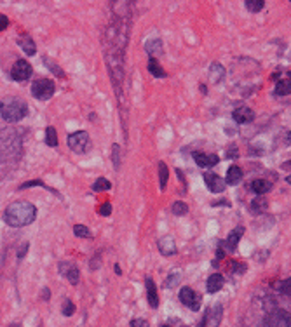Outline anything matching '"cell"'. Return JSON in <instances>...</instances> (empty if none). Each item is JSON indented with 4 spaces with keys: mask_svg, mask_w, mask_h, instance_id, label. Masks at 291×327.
<instances>
[{
    "mask_svg": "<svg viewBox=\"0 0 291 327\" xmlns=\"http://www.w3.org/2000/svg\"><path fill=\"white\" fill-rule=\"evenodd\" d=\"M178 298H180V301H182L183 305H185V307L190 308V310L197 311L200 308V298H199V294H197L194 289H190V287H183V289L180 291Z\"/></svg>",
    "mask_w": 291,
    "mask_h": 327,
    "instance_id": "obj_8",
    "label": "cell"
},
{
    "mask_svg": "<svg viewBox=\"0 0 291 327\" xmlns=\"http://www.w3.org/2000/svg\"><path fill=\"white\" fill-rule=\"evenodd\" d=\"M112 160H113L115 171L121 169V145H117V143L112 146Z\"/></svg>",
    "mask_w": 291,
    "mask_h": 327,
    "instance_id": "obj_33",
    "label": "cell"
},
{
    "mask_svg": "<svg viewBox=\"0 0 291 327\" xmlns=\"http://www.w3.org/2000/svg\"><path fill=\"white\" fill-rule=\"evenodd\" d=\"M19 131L14 129H4L0 131V157L13 158L19 157L21 154V136Z\"/></svg>",
    "mask_w": 291,
    "mask_h": 327,
    "instance_id": "obj_3",
    "label": "cell"
},
{
    "mask_svg": "<svg viewBox=\"0 0 291 327\" xmlns=\"http://www.w3.org/2000/svg\"><path fill=\"white\" fill-rule=\"evenodd\" d=\"M73 233L77 237H80V239H91V237H92L91 230H89L88 226H84V224H75V226H73Z\"/></svg>",
    "mask_w": 291,
    "mask_h": 327,
    "instance_id": "obj_32",
    "label": "cell"
},
{
    "mask_svg": "<svg viewBox=\"0 0 291 327\" xmlns=\"http://www.w3.org/2000/svg\"><path fill=\"white\" fill-rule=\"evenodd\" d=\"M75 313V305L72 303V299L65 298V303H63V315L65 317H72Z\"/></svg>",
    "mask_w": 291,
    "mask_h": 327,
    "instance_id": "obj_35",
    "label": "cell"
},
{
    "mask_svg": "<svg viewBox=\"0 0 291 327\" xmlns=\"http://www.w3.org/2000/svg\"><path fill=\"white\" fill-rule=\"evenodd\" d=\"M0 115L5 122H19L21 119H25L28 115V104L21 98H16V96H9L5 98L2 103H0Z\"/></svg>",
    "mask_w": 291,
    "mask_h": 327,
    "instance_id": "obj_2",
    "label": "cell"
},
{
    "mask_svg": "<svg viewBox=\"0 0 291 327\" xmlns=\"http://www.w3.org/2000/svg\"><path fill=\"white\" fill-rule=\"evenodd\" d=\"M100 263H101V258H100V254H98V256L94 258V261L89 263V266H91V270H98L100 268Z\"/></svg>",
    "mask_w": 291,
    "mask_h": 327,
    "instance_id": "obj_44",
    "label": "cell"
},
{
    "mask_svg": "<svg viewBox=\"0 0 291 327\" xmlns=\"http://www.w3.org/2000/svg\"><path fill=\"white\" fill-rule=\"evenodd\" d=\"M145 286H146V301L152 308H157L159 307V294H157V287H155L154 280L150 277H146L145 280Z\"/></svg>",
    "mask_w": 291,
    "mask_h": 327,
    "instance_id": "obj_15",
    "label": "cell"
},
{
    "mask_svg": "<svg viewBox=\"0 0 291 327\" xmlns=\"http://www.w3.org/2000/svg\"><path fill=\"white\" fill-rule=\"evenodd\" d=\"M242 179V169L239 166H230L229 171H227V178H225V183L227 185H237V183H241Z\"/></svg>",
    "mask_w": 291,
    "mask_h": 327,
    "instance_id": "obj_18",
    "label": "cell"
},
{
    "mask_svg": "<svg viewBox=\"0 0 291 327\" xmlns=\"http://www.w3.org/2000/svg\"><path fill=\"white\" fill-rule=\"evenodd\" d=\"M157 247H159V253L163 254V256H175L176 254V242H175V239L173 237H169V235H166V237H163L161 241H159V244H157Z\"/></svg>",
    "mask_w": 291,
    "mask_h": 327,
    "instance_id": "obj_13",
    "label": "cell"
},
{
    "mask_svg": "<svg viewBox=\"0 0 291 327\" xmlns=\"http://www.w3.org/2000/svg\"><path fill=\"white\" fill-rule=\"evenodd\" d=\"M145 49L146 52L150 54V58H154V56H159V54H163V42L159 40V38H152L145 44Z\"/></svg>",
    "mask_w": 291,
    "mask_h": 327,
    "instance_id": "obj_22",
    "label": "cell"
},
{
    "mask_svg": "<svg viewBox=\"0 0 291 327\" xmlns=\"http://www.w3.org/2000/svg\"><path fill=\"white\" fill-rule=\"evenodd\" d=\"M291 92V82H290V77L288 79L279 80L277 86H275V94L277 96H288Z\"/></svg>",
    "mask_w": 291,
    "mask_h": 327,
    "instance_id": "obj_26",
    "label": "cell"
},
{
    "mask_svg": "<svg viewBox=\"0 0 291 327\" xmlns=\"http://www.w3.org/2000/svg\"><path fill=\"white\" fill-rule=\"evenodd\" d=\"M232 119L237 124H251L255 120V112L248 106H239L232 112Z\"/></svg>",
    "mask_w": 291,
    "mask_h": 327,
    "instance_id": "obj_12",
    "label": "cell"
},
{
    "mask_svg": "<svg viewBox=\"0 0 291 327\" xmlns=\"http://www.w3.org/2000/svg\"><path fill=\"white\" fill-rule=\"evenodd\" d=\"M267 207H269V202H267L263 197H260V195L251 202V211H253L255 214H262V212H265Z\"/></svg>",
    "mask_w": 291,
    "mask_h": 327,
    "instance_id": "obj_25",
    "label": "cell"
},
{
    "mask_svg": "<svg viewBox=\"0 0 291 327\" xmlns=\"http://www.w3.org/2000/svg\"><path fill=\"white\" fill-rule=\"evenodd\" d=\"M244 7L251 13H260L265 7V2L263 0H244Z\"/></svg>",
    "mask_w": 291,
    "mask_h": 327,
    "instance_id": "obj_29",
    "label": "cell"
},
{
    "mask_svg": "<svg viewBox=\"0 0 291 327\" xmlns=\"http://www.w3.org/2000/svg\"><path fill=\"white\" fill-rule=\"evenodd\" d=\"M146 68H148V71L154 75L155 79H164V77H166V71H164V68L159 65L155 58H150L148 59V63H146Z\"/></svg>",
    "mask_w": 291,
    "mask_h": 327,
    "instance_id": "obj_23",
    "label": "cell"
},
{
    "mask_svg": "<svg viewBox=\"0 0 291 327\" xmlns=\"http://www.w3.org/2000/svg\"><path fill=\"white\" fill-rule=\"evenodd\" d=\"M225 77V68L221 67L220 63H213L211 67H209V79H211V82L218 84L221 82Z\"/></svg>",
    "mask_w": 291,
    "mask_h": 327,
    "instance_id": "obj_21",
    "label": "cell"
},
{
    "mask_svg": "<svg viewBox=\"0 0 291 327\" xmlns=\"http://www.w3.org/2000/svg\"><path fill=\"white\" fill-rule=\"evenodd\" d=\"M161 327H169V326H161Z\"/></svg>",
    "mask_w": 291,
    "mask_h": 327,
    "instance_id": "obj_48",
    "label": "cell"
},
{
    "mask_svg": "<svg viewBox=\"0 0 291 327\" xmlns=\"http://www.w3.org/2000/svg\"><path fill=\"white\" fill-rule=\"evenodd\" d=\"M46 143L51 148H56V146H58V133H56V129L51 127V125L46 129Z\"/></svg>",
    "mask_w": 291,
    "mask_h": 327,
    "instance_id": "obj_28",
    "label": "cell"
},
{
    "mask_svg": "<svg viewBox=\"0 0 291 327\" xmlns=\"http://www.w3.org/2000/svg\"><path fill=\"white\" fill-rule=\"evenodd\" d=\"M180 278H182V275H180L178 272H173V274L166 278V287H175L180 282Z\"/></svg>",
    "mask_w": 291,
    "mask_h": 327,
    "instance_id": "obj_36",
    "label": "cell"
},
{
    "mask_svg": "<svg viewBox=\"0 0 291 327\" xmlns=\"http://www.w3.org/2000/svg\"><path fill=\"white\" fill-rule=\"evenodd\" d=\"M56 91V86L53 80L49 79H37L34 84H32V96H34L35 100H40V101H47L53 98Z\"/></svg>",
    "mask_w": 291,
    "mask_h": 327,
    "instance_id": "obj_4",
    "label": "cell"
},
{
    "mask_svg": "<svg viewBox=\"0 0 291 327\" xmlns=\"http://www.w3.org/2000/svg\"><path fill=\"white\" fill-rule=\"evenodd\" d=\"M32 73H34V68L25 59H18L14 63V67L11 68V79L16 80V82H25L32 77Z\"/></svg>",
    "mask_w": 291,
    "mask_h": 327,
    "instance_id": "obj_7",
    "label": "cell"
},
{
    "mask_svg": "<svg viewBox=\"0 0 291 327\" xmlns=\"http://www.w3.org/2000/svg\"><path fill=\"white\" fill-rule=\"evenodd\" d=\"M290 284H291L290 277H288L286 280H283V282H281V284H279V293L283 294V296H288V298H290V294H291V291H290Z\"/></svg>",
    "mask_w": 291,
    "mask_h": 327,
    "instance_id": "obj_37",
    "label": "cell"
},
{
    "mask_svg": "<svg viewBox=\"0 0 291 327\" xmlns=\"http://www.w3.org/2000/svg\"><path fill=\"white\" fill-rule=\"evenodd\" d=\"M272 188V183L271 181H267V179H255L253 183H251V190L255 191L256 195H265L267 191H271Z\"/></svg>",
    "mask_w": 291,
    "mask_h": 327,
    "instance_id": "obj_19",
    "label": "cell"
},
{
    "mask_svg": "<svg viewBox=\"0 0 291 327\" xmlns=\"http://www.w3.org/2000/svg\"><path fill=\"white\" fill-rule=\"evenodd\" d=\"M167 179H169V169H167L166 162H159V185L161 190L167 187Z\"/></svg>",
    "mask_w": 291,
    "mask_h": 327,
    "instance_id": "obj_24",
    "label": "cell"
},
{
    "mask_svg": "<svg viewBox=\"0 0 291 327\" xmlns=\"http://www.w3.org/2000/svg\"><path fill=\"white\" fill-rule=\"evenodd\" d=\"M192 158L196 160V164L199 167H213V166H217L218 162H220V157L215 154H202V152H194L192 154Z\"/></svg>",
    "mask_w": 291,
    "mask_h": 327,
    "instance_id": "obj_11",
    "label": "cell"
},
{
    "mask_svg": "<svg viewBox=\"0 0 291 327\" xmlns=\"http://www.w3.org/2000/svg\"><path fill=\"white\" fill-rule=\"evenodd\" d=\"M171 211H173L175 216H185L188 212V206L185 202H182V200H176L173 204V207H171Z\"/></svg>",
    "mask_w": 291,
    "mask_h": 327,
    "instance_id": "obj_31",
    "label": "cell"
},
{
    "mask_svg": "<svg viewBox=\"0 0 291 327\" xmlns=\"http://www.w3.org/2000/svg\"><path fill=\"white\" fill-rule=\"evenodd\" d=\"M221 311H223L221 305H215L213 308H209L208 315L204 319V322H208V327H218V324L221 320Z\"/></svg>",
    "mask_w": 291,
    "mask_h": 327,
    "instance_id": "obj_17",
    "label": "cell"
},
{
    "mask_svg": "<svg viewBox=\"0 0 291 327\" xmlns=\"http://www.w3.org/2000/svg\"><path fill=\"white\" fill-rule=\"evenodd\" d=\"M204 183H206V187L209 188V191L213 193H221L225 190V181L215 172H204L202 174Z\"/></svg>",
    "mask_w": 291,
    "mask_h": 327,
    "instance_id": "obj_10",
    "label": "cell"
},
{
    "mask_svg": "<svg viewBox=\"0 0 291 327\" xmlns=\"http://www.w3.org/2000/svg\"><path fill=\"white\" fill-rule=\"evenodd\" d=\"M26 251H28V242H25V244L19 247V251H18V258H19V259H23V258H25V254H26Z\"/></svg>",
    "mask_w": 291,
    "mask_h": 327,
    "instance_id": "obj_42",
    "label": "cell"
},
{
    "mask_svg": "<svg viewBox=\"0 0 291 327\" xmlns=\"http://www.w3.org/2000/svg\"><path fill=\"white\" fill-rule=\"evenodd\" d=\"M263 327H291L290 313L286 310H272L263 319Z\"/></svg>",
    "mask_w": 291,
    "mask_h": 327,
    "instance_id": "obj_6",
    "label": "cell"
},
{
    "mask_svg": "<svg viewBox=\"0 0 291 327\" xmlns=\"http://www.w3.org/2000/svg\"><path fill=\"white\" fill-rule=\"evenodd\" d=\"M232 268L236 270V274H244L246 270H248V266H246L244 263H237V261H234Z\"/></svg>",
    "mask_w": 291,
    "mask_h": 327,
    "instance_id": "obj_39",
    "label": "cell"
},
{
    "mask_svg": "<svg viewBox=\"0 0 291 327\" xmlns=\"http://www.w3.org/2000/svg\"><path fill=\"white\" fill-rule=\"evenodd\" d=\"M9 327H19V326H18V324H11Z\"/></svg>",
    "mask_w": 291,
    "mask_h": 327,
    "instance_id": "obj_47",
    "label": "cell"
},
{
    "mask_svg": "<svg viewBox=\"0 0 291 327\" xmlns=\"http://www.w3.org/2000/svg\"><path fill=\"white\" fill-rule=\"evenodd\" d=\"M98 212H100L101 216H105V218H107V216H110V214H112V204H110V202H105L103 206H101L100 209H98Z\"/></svg>",
    "mask_w": 291,
    "mask_h": 327,
    "instance_id": "obj_38",
    "label": "cell"
},
{
    "mask_svg": "<svg viewBox=\"0 0 291 327\" xmlns=\"http://www.w3.org/2000/svg\"><path fill=\"white\" fill-rule=\"evenodd\" d=\"M223 286H225V278H223V275H220V274L209 275L208 282H206V289H208L209 294H215V293H218V291H221Z\"/></svg>",
    "mask_w": 291,
    "mask_h": 327,
    "instance_id": "obj_16",
    "label": "cell"
},
{
    "mask_svg": "<svg viewBox=\"0 0 291 327\" xmlns=\"http://www.w3.org/2000/svg\"><path fill=\"white\" fill-rule=\"evenodd\" d=\"M239 152H237V146H232V148L227 150V158H237Z\"/></svg>",
    "mask_w": 291,
    "mask_h": 327,
    "instance_id": "obj_43",
    "label": "cell"
},
{
    "mask_svg": "<svg viewBox=\"0 0 291 327\" xmlns=\"http://www.w3.org/2000/svg\"><path fill=\"white\" fill-rule=\"evenodd\" d=\"M242 235H244V228L242 226L234 228L232 232L229 233V237H227V241L223 242V247L227 249V251H230V253H234V251L237 249V244H239Z\"/></svg>",
    "mask_w": 291,
    "mask_h": 327,
    "instance_id": "obj_14",
    "label": "cell"
},
{
    "mask_svg": "<svg viewBox=\"0 0 291 327\" xmlns=\"http://www.w3.org/2000/svg\"><path fill=\"white\" fill-rule=\"evenodd\" d=\"M37 218V207L32 202L26 200H16V202L9 204L4 212L5 224L13 228H23L32 224Z\"/></svg>",
    "mask_w": 291,
    "mask_h": 327,
    "instance_id": "obj_1",
    "label": "cell"
},
{
    "mask_svg": "<svg viewBox=\"0 0 291 327\" xmlns=\"http://www.w3.org/2000/svg\"><path fill=\"white\" fill-rule=\"evenodd\" d=\"M218 249H217V258L218 259H221V258L225 256V247H223V242H218Z\"/></svg>",
    "mask_w": 291,
    "mask_h": 327,
    "instance_id": "obj_45",
    "label": "cell"
},
{
    "mask_svg": "<svg viewBox=\"0 0 291 327\" xmlns=\"http://www.w3.org/2000/svg\"><path fill=\"white\" fill-rule=\"evenodd\" d=\"M58 268H59V274H61L63 277H67L72 286H77V284H79V278H80L79 268H77L73 263H70V261H61L58 265Z\"/></svg>",
    "mask_w": 291,
    "mask_h": 327,
    "instance_id": "obj_9",
    "label": "cell"
},
{
    "mask_svg": "<svg viewBox=\"0 0 291 327\" xmlns=\"http://www.w3.org/2000/svg\"><path fill=\"white\" fill-rule=\"evenodd\" d=\"M18 44H19V47L23 51H25V54H28V56H34L35 54V42H34V38L30 37V35H23V37L18 40Z\"/></svg>",
    "mask_w": 291,
    "mask_h": 327,
    "instance_id": "obj_20",
    "label": "cell"
},
{
    "mask_svg": "<svg viewBox=\"0 0 291 327\" xmlns=\"http://www.w3.org/2000/svg\"><path fill=\"white\" fill-rule=\"evenodd\" d=\"M112 188V183L109 181L107 178H98L92 185V190L94 191H105V190H110Z\"/></svg>",
    "mask_w": 291,
    "mask_h": 327,
    "instance_id": "obj_30",
    "label": "cell"
},
{
    "mask_svg": "<svg viewBox=\"0 0 291 327\" xmlns=\"http://www.w3.org/2000/svg\"><path fill=\"white\" fill-rule=\"evenodd\" d=\"M115 274H117V275H121V274H122V270H121V266H119V265H115Z\"/></svg>",
    "mask_w": 291,
    "mask_h": 327,
    "instance_id": "obj_46",
    "label": "cell"
},
{
    "mask_svg": "<svg viewBox=\"0 0 291 327\" xmlns=\"http://www.w3.org/2000/svg\"><path fill=\"white\" fill-rule=\"evenodd\" d=\"M7 26H9V17L4 16V14H0V32H4Z\"/></svg>",
    "mask_w": 291,
    "mask_h": 327,
    "instance_id": "obj_40",
    "label": "cell"
},
{
    "mask_svg": "<svg viewBox=\"0 0 291 327\" xmlns=\"http://www.w3.org/2000/svg\"><path fill=\"white\" fill-rule=\"evenodd\" d=\"M44 63H46V68H47V70L53 71V73H55L56 77H59V79H65V71H63L61 68L58 67V63L53 61V59L47 58V56L44 58Z\"/></svg>",
    "mask_w": 291,
    "mask_h": 327,
    "instance_id": "obj_27",
    "label": "cell"
},
{
    "mask_svg": "<svg viewBox=\"0 0 291 327\" xmlns=\"http://www.w3.org/2000/svg\"><path fill=\"white\" fill-rule=\"evenodd\" d=\"M68 146L73 154H86L89 150V134L86 131H75L68 136Z\"/></svg>",
    "mask_w": 291,
    "mask_h": 327,
    "instance_id": "obj_5",
    "label": "cell"
},
{
    "mask_svg": "<svg viewBox=\"0 0 291 327\" xmlns=\"http://www.w3.org/2000/svg\"><path fill=\"white\" fill-rule=\"evenodd\" d=\"M30 187H42V188H46V190H53V188H49V187H46V185H44V183L40 181V179H32V181H26V183H23V185H21L19 187V190H25V188H30ZM55 191L56 195H59L58 191L56 190H53Z\"/></svg>",
    "mask_w": 291,
    "mask_h": 327,
    "instance_id": "obj_34",
    "label": "cell"
},
{
    "mask_svg": "<svg viewBox=\"0 0 291 327\" xmlns=\"http://www.w3.org/2000/svg\"><path fill=\"white\" fill-rule=\"evenodd\" d=\"M131 327H148V322L143 319H134L133 322H131Z\"/></svg>",
    "mask_w": 291,
    "mask_h": 327,
    "instance_id": "obj_41",
    "label": "cell"
}]
</instances>
